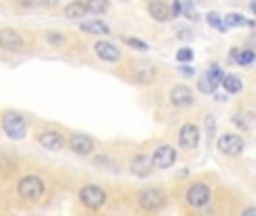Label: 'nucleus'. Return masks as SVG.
<instances>
[{"mask_svg": "<svg viewBox=\"0 0 256 216\" xmlns=\"http://www.w3.org/2000/svg\"><path fill=\"white\" fill-rule=\"evenodd\" d=\"M2 131L7 137L12 140H22L27 135V122L20 113L16 110H9V113L2 115Z\"/></svg>", "mask_w": 256, "mask_h": 216, "instance_id": "1", "label": "nucleus"}, {"mask_svg": "<svg viewBox=\"0 0 256 216\" xmlns=\"http://www.w3.org/2000/svg\"><path fill=\"white\" fill-rule=\"evenodd\" d=\"M164 203H166V194L162 189H158V187H144L137 194V205L144 212H158Z\"/></svg>", "mask_w": 256, "mask_h": 216, "instance_id": "2", "label": "nucleus"}, {"mask_svg": "<svg viewBox=\"0 0 256 216\" xmlns=\"http://www.w3.org/2000/svg\"><path fill=\"white\" fill-rule=\"evenodd\" d=\"M45 194V182L38 176H25L18 180V196L25 200H40Z\"/></svg>", "mask_w": 256, "mask_h": 216, "instance_id": "3", "label": "nucleus"}, {"mask_svg": "<svg viewBox=\"0 0 256 216\" xmlns=\"http://www.w3.org/2000/svg\"><path fill=\"white\" fill-rule=\"evenodd\" d=\"M79 200L84 207H88L94 212V209L104 207V203H106V191L97 185H86L84 189L79 191Z\"/></svg>", "mask_w": 256, "mask_h": 216, "instance_id": "4", "label": "nucleus"}, {"mask_svg": "<svg viewBox=\"0 0 256 216\" xmlns=\"http://www.w3.org/2000/svg\"><path fill=\"white\" fill-rule=\"evenodd\" d=\"M209 198H212V191H209V187L202 185V182L191 185L189 191H186V203H189L191 207H204V205L209 203Z\"/></svg>", "mask_w": 256, "mask_h": 216, "instance_id": "5", "label": "nucleus"}, {"mask_svg": "<svg viewBox=\"0 0 256 216\" xmlns=\"http://www.w3.org/2000/svg\"><path fill=\"white\" fill-rule=\"evenodd\" d=\"M218 149H220L225 155H240L245 149V142L240 135L225 133V135H220V140H218Z\"/></svg>", "mask_w": 256, "mask_h": 216, "instance_id": "6", "label": "nucleus"}, {"mask_svg": "<svg viewBox=\"0 0 256 216\" xmlns=\"http://www.w3.org/2000/svg\"><path fill=\"white\" fill-rule=\"evenodd\" d=\"M130 77L137 84H150L155 81V66L148 61H135L130 66Z\"/></svg>", "mask_w": 256, "mask_h": 216, "instance_id": "7", "label": "nucleus"}, {"mask_svg": "<svg viewBox=\"0 0 256 216\" xmlns=\"http://www.w3.org/2000/svg\"><path fill=\"white\" fill-rule=\"evenodd\" d=\"M0 48L7 50V52H20L25 48V41L18 34L16 30H0Z\"/></svg>", "mask_w": 256, "mask_h": 216, "instance_id": "8", "label": "nucleus"}, {"mask_svg": "<svg viewBox=\"0 0 256 216\" xmlns=\"http://www.w3.org/2000/svg\"><path fill=\"white\" fill-rule=\"evenodd\" d=\"M150 162H153L155 169H168L173 162H176V149L168 144H162L155 149L153 158H150Z\"/></svg>", "mask_w": 256, "mask_h": 216, "instance_id": "9", "label": "nucleus"}, {"mask_svg": "<svg viewBox=\"0 0 256 216\" xmlns=\"http://www.w3.org/2000/svg\"><path fill=\"white\" fill-rule=\"evenodd\" d=\"M198 140H200V128L196 124H184L178 133V142H180L182 149H196L198 146Z\"/></svg>", "mask_w": 256, "mask_h": 216, "instance_id": "10", "label": "nucleus"}, {"mask_svg": "<svg viewBox=\"0 0 256 216\" xmlns=\"http://www.w3.org/2000/svg\"><path fill=\"white\" fill-rule=\"evenodd\" d=\"M70 149L76 155H90L94 151V140L86 133H76V135L70 137Z\"/></svg>", "mask_w": 256, "mask_h": 216, "instance_id": "11", "label": "nucleus"}, {"mask_svg": "<svg viewBox=\"0 0 256 216\" xmlns=\"http://www.w3.org/2000/svg\"><path fill=\"white\" fill-rule=\"evenodd\" d=\"M94 54H97L102 61H110V63H117L122 59L120 48L108 43V41H97V43H94Z\"/></svg>", "mask_w": 256, "mask_h": 216, "instance_id": "12", "label": "nucleus"}, {"mask_svg": "<svg viewBox=\"0 0 256 216\" xmlns=\"http://www.w3.org/2000/svg\"><path fill=\"white\" fill-rule=\"evenodd\" d=\"M150 171H153V162H150L148 155L137 153L130 158V173H135V176H140V178H146V176H150Z\"/></svg>", "mask_w": 256, "mask_h": 216, "instance_id": "13", "label": "nucleus"}, {"mask_svg": "<svg viewBox=\"0 0 256 216\" xmlns=\"http://www.w3.org/2000/svg\"><path fill=\"white\" fill-rule=\"evenodd\" d=\"M171 104L178 108H186L194 104V93H191L189 86H176L171 90Z\"/></svg>", "mask_w": 256, "mask_h": 216, "instance_id": "14", "label": "nucleus"}, {"mask_svg": "<svg viewBox=\"0 0 256 216\" xmlns=\"http://www.w3.org/2000/svg\"><path fill=\"white\" fill-rule=\"evenodd\" d=\"M148 14L155 18V21H160V23H164V21H171V7H168L164 0H150L148 3Z\"/></svg>", "mask_w": 256, "mask_h": 216, "instance_id": "15", "label": "nucleus"}, {"mask_svg": "<svg viewBox=\"0 0 256 216\" xmlns=\"http://www.w3.org/2000/svg\"><path fill=\"white\" fill-rule=\"evenodd\" d=\"M38 144L48 151H58L63 149V135L56 131H45L38 135Z\"/></svg>", "mask_w": 256, "mask_h": 216, "instance_id": "16", "label": "nucleus"}, {"mask_svg": "<svg viewBox=\"0 0 256 216\" xmlns=\"http://www.w3.org/2000/svg\"><path fill=\"white\" fill-rule=\"evenodd\" d=\"M79 27L84 32H88V34H102V36H106L108 32H110V27H108L106 23H102V21H84Z\"/></svg>", "mask_w": 256, "mask_h": 216, "instance_id": "17", "label": "nucleus"}, {"mask_svg": "<svg viewBox=\"0 0 256 216\" xmlns=\"http://www.w3.org/2000/svg\"><path fill=\"white\" fill-rule=\"evenodd\" d=\"M86 14H88V7H86V3H70L66 7V18H70V21L84 18Z\"/></svg>", "mask_w": 256, "mask_h": 216, "instance_id": "18", "label": "nucleus"}, {"mask_svg": "<svg viewBox=\"0 0 256 216\" xmlns=\"http://www.w3.org/2000/svg\"><path fill=\"white\" fill-rule=\"evenodd\" d=\"M222 88L227 90V93H240V90H243V84H240V79L238 77H234V75H222Z\"/></svg>", "mask_w": 256, "mask_h": 216, "instance_id": "19", "label": "nucleus"}, {"mask_svg": "<svg viewBox=\"0 0 256 216\" xmlns=\"http://www.w3.org/2000/svg\"><path fill=\"white\" fill-rule=\"evenodd\" d=\"M222 21H225L227 27H240V25H250V23H252V21H248L245 16H240V14H227Z\"/></svg>", "mask_w": 256, "mask_h": 216, "instance_id": "20", "label": "nucleus"}, {"mask_svg": "<svg viewBox=\"0 0 256 216\" xmlns=\"http://www.w3.org/2000/svg\"><path fill=\"white\" fill-rule=\"evenodd\" d=\"M234 61L238 63V66H250V63L254 61V52L252 50H243V52H238V50H234Z\"/></svg>", "mask_w": 256, "mask_h": 216, "instance_id": "21", "label": "nucleus"}, {"mask_svg": "<svg viewBox=\"0 0 256 216\" xmlns=\"http://www.w3.org/2000/svg\"><path fill=\"white\" fill-rule=\"evenodd\" d=\"M86 7H88L90 14H104L108 9V0H88Z\"/></svg>", "mask_w": 256, "mask_h": 216, "instance_id": "22", "label": "nucleus"}, {"mask_svg": "<svg viewBox=\"0 0 256 216\" xmlns=\"http://www.w3.org/2000/svg\"><path fill=\"white\" fill-rule=\"evenodd\" d=\"M207 23L214 27V30H220V32L227 30V25H225V21H222V16H218L216 12H209V14H207Z\"/></svg>", "mask_w": 256, "mask_h": 216, "instance_id": "23", "label": "nucleus"}, {"mask_svg": "<svg viewBox=\"0 0 256 216\" xmlns=\"http://www.w3.org/2000/svg\"><path fill=\"white\" fill-rule=\"evenodd\" d=\"M45 41H48L50 45H54V48H58V45L66 43V36H63L61 32H48V34H45Z\"/></svg>", "mask_w": 256, "mask_h": 216, "instance_id": "24", "label": "nucleus"}, {"mask_svg": "<svg viewBox=\"0 0 256 216\" xmlns=\"http://www.w3.org/2000/svg\"><path fill=\"white\" fill-rule=\"evenodd\" d=\"M207 79L218 88V86H220V79H222V70L218 66H212L209 68V72H207Z\"/></svg>", "mask_w": 256, "mask_h": 216, "instance_id": "25", "label": "nucleus"}, {"mask_svg": "<svg viewBox=\"0 0 256 216\" xmlns=\"http://www.w3.org/2000/svg\"><path fill=\"white\" fill-rule=\"evenodd\" d=\"M180 12H184L189 18H198V14H196L194 3H191V0H184V5H180Z\"/></svg>", "mask_w": 256, "mask_h": 216, "instance_id": "26", "label": "nucleus"}, {"mask_svg": "<svg viewBox=\"0 0 256 216\" xmlns=\"http://www.w3.org/2000/svg\"><path fill=\"white\" fill-rule=\"evenodd\" d=\"M200 90H202V93H207V95H212L214 90H216V86H214L212 81L207 79V75H204L202 79H200Z\"/></svg>", "mask_w": 256, "mask_h": 216, "instance_id": "27", "label": "nucleus"}, {"mask_svg": "<svg viewBox=\"0 0 256 216\" xmlns=\"http://www.w3.org/2000/svg\"><path fill=\"white\" fill-rule=\"evenodd\" d=\"M191 59H194V52H191V50L189 48H182L180 50V52H178V61H182V63H189L191 61Z\"/></svg>", "mask_w": 256, "mask_h": 216, "instance_id": "28", "label": "nucleus"}, {"mask_svg": "<svg viewBox=\"0 0 256 216\" xmlns=\"http://www.w3.org/2000/svg\"><path fill=\"white\" fill-rule=\"evenodd\" d=\"M126 43L128 45H130V48H137V50H148V45H146V43H142V41H135V39H128V36H126Z\"/></svg>", "mask_w": 256, "mask_h": 216, "instance_id": "29", "label": "nucleus"}, {"mask_svg": "<svg viewBox=\"0 0 256 216\" xmlns=\"http://www.w3.org/2000/svg\"><path fill=\"white\" fill-rule=\"evenodd\" d=\"M20 7H25V9H30V7H34V5H38V0H16Z\"/></svg>", "mask_w": 256, "mask_h": 216, "instance_id": "30", "label": "nucleus"}, {"mask_svg": "<svg viewBox=\"0 0 256 216\" xmlns=\"http://www.w3.org/2000/svg\"><path fill=\"white\" fill-rule=\"evenodd\" d=\"M38 3L43 5V7H48V9H50V7H56L58 0H38Z\"/></svg>", "mask_w": 256, "mask_h": 216, "instance_id": "31", "label": "nucleus"}, {"mask_svg": "<svg viewBox=\"0 0 256 216\" xmlns=\"http://www.w3.org/2000/svg\"><path fill=\"white\" fill-rule=\"evenodd\" d=\"M180 75H184V77H191V75H194V68H189V66H186V68H182V72H180Z\"/></svg>", "mask_w": 256, "mask_h": 216, "instance_id": "32", "label": "nucleus"}]
</instances>
